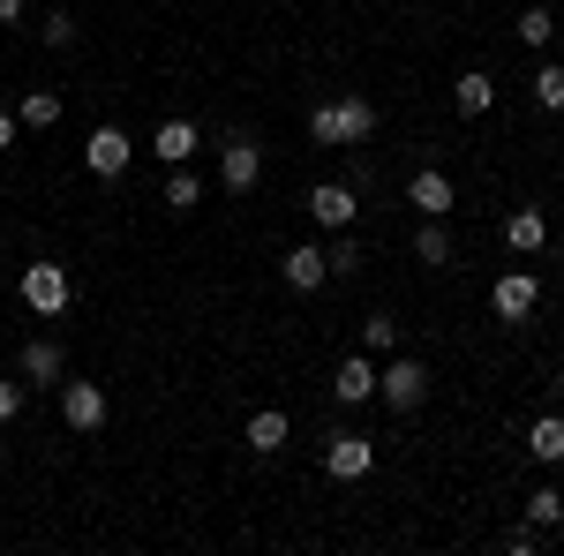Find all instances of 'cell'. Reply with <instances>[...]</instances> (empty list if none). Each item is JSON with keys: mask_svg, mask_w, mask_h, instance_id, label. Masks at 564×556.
Listing matches in <instances>:
<instances>
[{"mask_svg": "<svg viewBox=\"0 0 564 556\" xmlns=\"http://www.w3.org/2000/svg\"><path fill=\"white\" fill-rule=\"evenodd\" d=\"M23 8H31V0H0V23H23Z\"/></svg>", "mask_w": 564, "mask_h": 556, "instance_id": "31", "label": "cell"}, {"mask_svg": "<svg viewBox=\"0 0 564 556\" xmlns=\"http://www.w3.org/2000/svg\"><path fill=\"white\" fill-rule=\"evenodd\" d=\"M414 257L430 263V271H444V263H452V233H444V218H422V233H414Z\"/></svg>", "mask_w": 564, "mask_h": 556, "instance_id": "21", "label": "cell"}, {"mask_svg": "<svg viewBox=\"0 0 564 556\" xmlns=\"http://www.w3.org/2000/svg\"><path fill=\"white\" fill-rule=\"evenodd\" d=\"M377 135V106L347 90V98H324L316 113H308V143H324V151H354V143H369Z\"/></svg>", "mask_w": 564, "mask_h": 556, "instance_id": "1", "label": "cell"}, {"mask_svg": "<svg viewBox=\"0 0 564 556\" xmlns=\"http://www.w3.org/2000/svg\"><path fill=\"white\" fill-rule=\"evenodd\" d=\"M452 106H459V121H481V113L497 106V76H489V68H467V76L452 84Z\"/></svg>", "mask_w": 564, "mask_h": 556, "instance_id": "17", "label": "cell"}, {"mask_svg": "<svg viewBox=\"0 0 564 556\" xmlns=\"http://www.w3.org/2000/svg\"><path fill=\"white\" fill-rule=\"evenodd\" d=\"M505 549H512V556H534V549H542V534H534V526H512V534H505Z\"/></svg>", "mask_w": 564, "mask_h": 556, "instance_id": "28", "label": "cell"}, {"mask_svg": "<svg viewBox=\"0 0 564 556\" xmlns=\"http://www.w3.org/2000/svg\"><path fill=\"white\" fill-rule=\"evenodd\" d=\"M241 444H249L257 459H271V451H286V444H294V422H286L279 406H257V414L241 422Z\"/></svg>", "mask_w": 564, "mask_h": 556, "instance_id": "11", "label": "cell"}, {"mask_svg": "<svg viewBox=\"0 0 564 556\" xmlns=\"http://www.w3.org/2000/svg\"><path fill=\"white\" fill-rule=\"evenodd\" d=\"M557 399H564V361H557Z\"/></svg>", "mask_w": 564, "mask_h": 556, "instance_id": "32", "label": "cell"}, {"mask_svg": "<svg viewBox=\"0 0 564 556\" xmlns=\"http://www.w3.org/2000/svg\"><path fill=\"white\" fill-rule=\"evenodd\" d=\"M302 204H308V218H316L324 233H339V226H354V218H361V188H354V181H316Z\"/></svg>", "mask_w": 564, "mask_h": 556, "instance_id": "5", "label": "cell"}, {"mask_svg": "<svg viewBox=\"0 0 564 556\" xmlns=\"http://www.w3.org/2000/svg\"><path fill=\"white\" fill-rule=\"evenodd\" d=\"M369 467H377V436H361V428H332L324 436V473L332 481H361Z\"/></svg>", "mask_w": 564, "mask_h": 556, "instance_id": "4", "label": "cell"}, {"mask_svg": "<svg viewBox=\"0 0 564 556\" xmlns=\"http://www.w3.org/2000/svg\"><path fill=\"white\" fill-rule=\"evenodd\" d=\"M361 353H399V324L391 316H369L361 324Z\"/></svg>", "mask_w": 564, "mask_h": 556, "instance_id": "25", "label": "cell"}, {"mask_svg": "<svg viewBox=\"0 0 564 556\" xmlns=\"http://www.w3.org/2000/svg\"><path fill=\"white\" fill-rule=\"evenodd\" d=\"M279 279L294 286V294H316V286H332V263H324V249H286V263H279Z\"/></svg>", "mask_w": 564, "mask_h": 556, "instance_id": "14", "label": "cell"}, {"mask_svg": "<svg viewBox=\"0 0 564 556\" xmlns=\"http://www.w3.org/2000/svg\"><path fill=\"white\" fill-rule=\"evenodd\" d=\"M218 181L234 188V196H249L263 181V151L249 143V135H226V151H218Z\"/></svg>", "mask_w": 564, "mask_h": 556, "instance_id": "9", "label": "cell"}, {"mask_svg": "<svg viewBox=\"0 0 564 556\" xmlns=\"http://www.w3.org/2000/svg\"><path fill=\"white\" fill-rule=\"evenodd\" d=\"M324 263H332V279H354V271H361V241H354V226H339V233H332Z\"/></svg>", "mask_w": 564, "mask_h": 556, "instance_id": "23", "label": "cell"}, {"mask_svg": "<svg viewBox=\"0 0 564 556\" xmlns=\"http://www.w3.org/2000/svg\"><path fill=\"white\" fill-rule=\"evenodd\" d=\"M129 159H135L129 129H113V121H106V129H90V135H84V166L98 173V181H121V173H129Z\"/></svg>", "mask_w": 564, "mask_h": 556, "instance_id": "7", "label": "cell"}, {"mask_svg": "<svg viewBox=\"0 0 564 556\" xmlns=\"http://www.w3.org/2000/svg\"><path fill=\"white\" fill-rule=\"evenodd\" d=\"M527 526H534V534H557V526H564V489L542 481V489L527 497Z\"/></svg>", "mask_w": 564, "mask_h": 556, "instance_id": "20", "label": "cell"}, {"mask_svg": "<svg viewBox=\"0 0 564 556\" xmlns=\"http://www.w3.org/2000/svg\"><path fill=\"white\" fill-rule=\"evenodd\" d=\"M520 39L527 45H550V39H557V15H550V8H527V15H520Z\"/></svg>", "mask_w": 564, "mask_h": 556, "instance_id": "26", "label": "cell"}, {"mask_svg": "<svg viewBox=\"0 0 564 556\" xmlns=\"http://www.w3.org/2000/svg\"><path fill=\"white\" fill-rule=\"evenodd\" d=\"M61 422L90 436V428H106V391L98 384H76V377H61Z\"/></svg>", "mask_w": 564, "mask_h": 556, "instance_id": "8", "label": "cell"}, {"mask_svg": "<svg viewBox=\"0 0 564 556\" xmlns=\"http://www.w3.org/2000/svg\"><path fill=\"white\" fill-rule=\"evenodd\" d=\"M15 129H23V121H15V113H0V151H15Z\"/></svg>", "mask_w": 564, "mask_h": 556, "instance_id": "30", "label": "cell"}, {"mask_svg": "<svg viewBox=\"0 0 564 556\" xmlns=\"http://www.w3.org/2000/svg\"><path fill=\"white\" fill-rule=\"evenodd\" d=\"M39 39L53 45V53H61V45H76V15H61V8H53V15L39 23Z\"/></svg>", "mask_w": 564, "mask_h": 556, "instance_id": "27", "label": "cell"}, {"mask_svg": "<svg viewBox=\"0 0 564 556\" xmlns=\"http://www.w3.org/2000/svg\"><path fill=\"white\" fill-rule=\"evenodd\" d=\"M61 377H68L61 339H31V346H23V391H31V384H53V391H61Z\"/></svg>", "mask_w": 564, "mask_h": 556, "instance_id": "15", "label": "cell"}, {"mask_svg": "<svg viewBox=\"0 0 564 556\" xmlns=\"http://www.w3.org/2000/svg\"><path fill=\"white\" fill-rule=\"evenodd\" d=\"M377 399H384L391 414H422V399H430V369H422L414 353H399L391 369H377Z\"/></svg>", "mask_w": 564, "mask_h": 556, "instance_id": "3", "label": "cell"}, {"mask_svg": "<svg viewBox=\"0 0 564 556\" xmlns=\"http://www.w3.org/2000/svg\"><path fill=\"white\" fill-rule=\"evenodd\" d=\"M332 399H339V406H369V399H377V361H369V353L339 361V377H332Z\"/></svg>", "mask_w": 564, "mask_h": 556, "instance_id": "16", "label": "cell"}, {"mask_svg": "<svg viewBox=\"0 0 564 556\" xmlns=\"http://www.w3.org/2000/svg\"><path fill=\"white\" fill-rule=\"evenodd\" d=\"M68 301H76V279L61 271V263H23V308L31 316H68Z\"/></svg>", "mask_w": 564, "mask_h": 556, "instance_id": "2", "label": "cell"}, {"mask_svg": "<svg viewBox=\"0 0 564 556\" xmlns=\"http://www.w3.org/2000/svg\"><path fill=\"white\" fill-rule=\"evenodd\" d=\"M489 308H497V324H527V316L542 308V279H534V271H505V279L489 286Z\"/></svg>", "mask_w": 564, "mask_h": 556, "instance_id": "6", "label": "cell"}, {"mask_svg": "<svg viewBox=\"0 0 564 556\" xmlns=\"http://www.w3.org/2000/svg\"><path fill=\"white\" fill-rule=\"evenodd\" d=\"M15 414H23V384H8V377H0V422H15Z\"/></svg>", "mask_w": 564, "mask_h": 556, "instance_id": "29", "label": "cell"}, {"mask_svg": "<svg viewBox=\"0 0 564 556\" xmlns=\"http://www.w3.org/2000/svg\"><path fill=\"white\" fill-rule=\"evenodd\" d=\"M505 249H512V257H542V249H550V218L534 211V204H520V211L505 218Z\"/></svg>", "mask_w": 564, "mask_h": 556, "instance_id": "13", "label": "cell"}, {"mask_svg": "<svg viewBox=\"0 0 564 556\" xmlns=\"http://www.w3.org/2000/svg\"><path fill=\"white\" fill-rule=\"evenodd\" d=\"M527 90H534V106H542V113H564V61H542Z\"/></svg>", "mask_w": 564, "mask_h": 556, "instance_id": "22", "label": "cell"}, {"mask_svg": "<svg viewBox=\"0 0 564 556\" xmlns=\"http://www.w3.org/2000/svg\"><path fill=\"white\" fill-rule=\"evenodd\" d=\"M406 204H414L422 218H444L452 204H459V196H452V173H444V166H422L414 181H406Z\"/></svg>", "mask_w": 564, "mask_h": 556, "instance_id": "12", "label": "cell"}, {"mask_svg": "<svg viewBox=\"0 0 564 556\" xmlns=\"http://www.w3.org/2000/svg\"><path fill=\"white\" fill-rule=\"evenodd\" d=\"M15 121H23V129H53V121H61V98H53V90H31V98L15 106Z\"/></svg>", "mask_w": 564, "mask_h": 556, "instance_id": "24", "label": "cell"}, {"mask_svg": "<svg viewBox=\"0 0 564 556\" xmlns=\"http://www.w3.org/2000/svg\"><path fill=\"white\" fill-rule=\"evenodd\" d=\"M196 151H204V129H196V121H181V113L151 129V159H159V166H188Z\"/></svg>", "mask_w": 564, "mask_h": 556, "instance_id": "10", "label": "cell"}, {"mask_svg": "<svg viewBox=\"0 0 564 556\" xmlns=\"http://www.w3.org/2000/svg\"><path fill=\"white\" fill-rule=\"evenodd\" d=\"M527 451H534L542 467H557V459H564V414H534V428H527Z\"/></svg>", "mask_w": 564, "mask_h": 556, "instance_id": "19", "label": "cell"}, {"mask_svg": "<svg viewBox=\"0 0 564 556\" xmlns=\"http://www.w3.org/2000/svg\"><path fill=\"white\" fill-rule=\"evenodd\" d=\"M159 204H166L174 218H188L196 204H204V181H196L188 166H166V188H159Z\"/></svg>", "mask_w": 564, "mask_h": 556, "instance_id": "18", "label": "cell"}]
</instances>
